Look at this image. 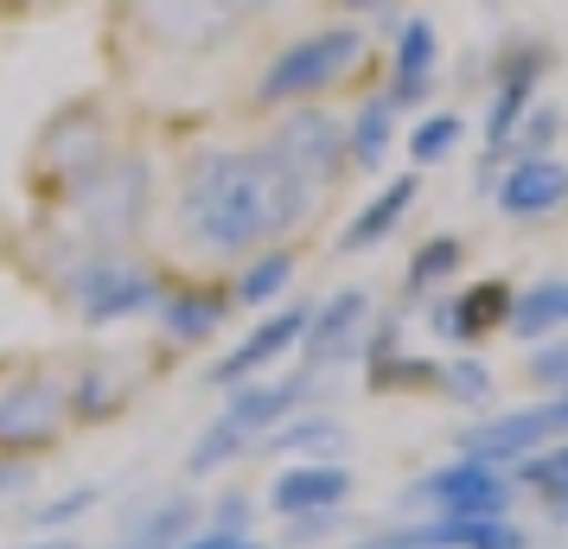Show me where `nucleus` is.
I'll return each instance as SVG.
<instances>
[{
	"label": "nucleus",
	"mask_w": 568,
	"mask_h": 549,
	"mask_svg": "<svg viewBox=\"0 0 568 549\" xmlns=\"http://www.w3.org/2000/svg\"><path fill=\"white\" fill-rule=\"evenodd\" d=\"M320 211L307 185L282 173L262 141H199L185 148L173 166V243H180L185 268H236L243 256H256L268 243H287L294 231H307V217Z\"/></svg>",
	"instance_id": "f257e3e1"
},
{
	"label": "nucleus",
	"mask_w": 568,
	"mask_h": 549,
	"mask_svg": "<svg viewBox=\"0 0 568 549\" xmlns=\"http://www.w3.org/2000/svg\"><path fill=\"white\" fill-rule=\"evenodd\" d=\"M122 148H129V122H122L115 96L109 90H78L32 129L20 185H27V199L39 211H64Z\"/></svg>",
	"instance_id": "f03ea898"
},
{
	"label": "nucleus",
	"mask_w": 568,
	"mask_h": 549,
	"mask_svg": "<svg viewBox=\"0 0 568 549\" xmlns=\"http://www.w3.org/2000/svg\"><path fill=\"white\" fill-rule=\"evenodd\" d=\"M377 71V39L364 20H320V27H301L294 39H282L275 52L256 64V78L243 90V109L250 115H282L294 103H326L333 90H345L352 78Z\"/></svg>",
	"instance_id": "7ed1b4c3"
},
{
	"label": "nucleus",
	"mask_w": 568,
	"mask_h": 549,
	"mask_svg": "<svg viewBox=\"0 0 568 549\" xmlns=\"http://www.w3.org/2000/svg\"><path fill=\"white\" fill-rule=\"evenodd\" d=\"M320 384H326V370H307V365H294L287 377H275V384H262V377L231 384L217 421H211L205 435H199V447L185 454V472H192V479H205V472L243 460V454L262 447V435H268V428H282V421L301 409V396L320 390Z\"/></svg>",
	"instance_id": "20e7f679"
},
{
	"label": "nucleus",
	"mask_w": 568,
	"mask_h": 549,
	"mask_svg": "<svg viewBox=\"0 0 568 549\" xmlns=\"http://www.w3.org/2000/svg\"><path fill=\"white\" fill-rule=\"evenodd\" d=\"M109 27L129 32L141 58H217L250 32L231 0H109Z\"/></svg>",
	"instance_id": "39448f33"
},
{
	"label": "nucleus",
	"mask_w": 568,
	"mask_h": 549,
	"mask_svg": "<svg viewBox=\"0 0 568 549\" xmlns=\"http://www.w3.org/2000/svg\"><path fill=\"white\" fill-rule=\"evenodd\" d=\"M71 435L64 370L45 358H0V460H45Z\"/></svg>",
	"instance_id": "423d86ee"
},
{
	"label": "nucleus",
	"mask_w": 568,
	"mask_h": 549,
	"mask_svg": "<svg viewBox=\"0 0 568 549\" xmlns=\"http://www.w3.org/2000/svg\"><path fill=\"white\" fill-rule=\"evenodd\" d=\"M58 217H64L78 236H90V243L134 250V243H141V231H148V217H154V160L129 141V148L109 160L103 173L83 185V192L58 211Z\"/></svg>",
	"instance_id": "0eeeda50"
},
{
	"label": "nucleus",
	"mask_w": 568,
	"mask_h": 549,
	"mask_svg": "<svg viewBox=\"0 0 568 549\" xmlns=\"http://www.w3.org/2000/svg\"><path fill=\"white\" fill-rule=\"evenodd\" d=\"M268 160L294 173V180L307 185L313 199H326L338 185L352 180V148H345V115L333 103H294L282 115H268L256 134Z\"/></svg>",
	"instance_id": "6e6552de"
},
{
	"label": "nucleus",
	"mask_w": 568,
	"mask_h": 549,
	"mask_svg": "<svg viewBox=\"0 0 568 549\" xmlns=\"http://www.w3.org/2000/svg\"><path fill=\"white\" fill-rule=\"evenodd\" d=\"M236 314L231 282H217L205 268H160V301H154V326L173 352H199L224 333V319Z\"/></svg>",
	"instance_id": "1a4fd4ad"
},
{
	"label": "nucleus",
	"mask_w": 568,
	"mask_h": 549,
	"mask_svg": "<svg viewBox=\"0 0 568 549\" xmlns=\"http://www.w3.org/2000/svg\"><path fill=\"white\" fill-rule=\"evenodd\" d=\"M517 498V479L511 467H491V460H454V467H435L428 479H415L403 505H422V511H435V518H505Z\"/></svg>",
	"instance_id": "9d476101"
},
{
	"label": "nucleus",
	"mask_w": 568,
	"mask_h": 549,
	"mask_svg": "<svg viewBox=\"0 0 568 549\" xmlns=\"http://www.w3.org/2000/svg\"><path fill=\"white\" fill-rule=\"evenodd\" d=\"M568 435V390L542 396V403H524V409H511V416H486L473 421L460 441L466 460H491V467H517L524 454H537V447L562 441Z\"/></svg>",
	"instance_id": "9b49d317"
},
{
	"label": "nucleus",
	"mask_w": 568,
	"mask_h": 549,
	"mask_svg": "<svg viewBox=\"0 0 568 549\" xmlns=\"http://www.w3.org/2000/svg\"><path fill=\"white\" fill-rule=\"evenodd\" d=\"M371 319H377V301H371L364 288L326 294V301L307 314V333H301V365H307V370H333V365H345V358H364Z\"/></svg>",
	"instance_id": "f8f14e48"
},
{
	"label": "nucleus",
	"mask_w": 568,
	"mask_h": 549,
	"mask_svg": "<svg viewBox=\"0 0 568 549\" xmlns=\"http://www.w3.org/2000/svg\"><path fill=\"white\" fill-rule=\"evenodd\" d=\"M511 301H517V288L511 282H466L460 294H440L435 307H428V326H435V339L440 345H486L491 333H505L511 326Z\"/></svg>",
	"instance_id": "ddd939ff"
},
{
	"label": "nucleus",
	"mask_w": 568,
	"mask_h": 549,
	"mask_svg": "<svg viewBox=\"0 0 568 549\" xmlns=\"http://www.w3.org/2000/svg\"><path fill=\"white\" fill-rule=\"evenodd\" d=\"M486 199L517 224H542V217L568 211V166L556 154H517L505 160V173H498Z\"/></svg>",
	"instance_id": "4468645a"
},
{
	"label": "nucleus",
	"mask_w": 568,
	"mask_h": 549,
	"mask_svg": "<svg viewBox=\"0 0 568 549\" xmlns=\"http://www.w3.org/2000/svg\"><path fill=\"white\" fill-rule=\"evenodd\" d=\"M307 314H313L307 301H294V307H268L256 333H250L243 345H231V352H224V358L205 370V377L217 384V390H231V384H250V377H262V370L275 365V358H287V352L301 345V333H307Z\"/></svg>",
	"instance_id": "2eb2a0df"
},
{
	"label": "nucleus",
	"mask_w": 568,
	"mask_h": 549,
	"mask_svg": "<svg viewBox=\"0 0 568 549\" xmlns=\"http://www.w3.org/2000/svg\"><path fill=\"white\" fill-rule=\"evenodd\" d=\"M358 549H530V537L505 518H428L384 537H364Z\"/></svg>",
	"instance_id": "dca6fc26"
},
{
	"label": "nucleus",
	"mask_w": 568,
	"mask_h": 549,
	"mask_svg": "<svg viewBox=\"0 0 568 549\" xmlns=\"http://www.w3.org/2000/svg\"><path fill=\"white\" fill-rule=\"evenodd\" d=\"M435 64H440V32H435V20L415 13V20L396 27V45H389V64H384V96L403 115L422 109L435 96Z\"/></svg>",
	"instance_id": "f3484780"
},
{
	"label": "nucleus",
	"mask_w": 568,
	"mask_h": 549,
	"mask_svg": "<svg viewBox=\"0 0 568 549\" xmlns=\"http://www.w3.org/2000/svg\"><path fill=\"white\" fill-rule=\"evenodd\" d=\"M71 390V428H103L134 403V377L115 358H83L78 370H64Z\"/></svg>",
	"instance_id": "a211bd4d"
},
{
	"label": "nucleus",
	"mask_w": 568,
	"mask_h": 549,
	"mask_svg": "<svg viewBox=\"0 0 568 549\" xmlns=\"http://www.w3.org/2000/svg\"><path fill=\"white\" fill-rule=\"evenodd\" d=\"M415 199H422V173H396L389 185H377L371 199H364V211L338 231V256H364V250H377V243H389L396 236V224L415 211Z\"/></svg>",
	"instance_id": "6ab92c4d"
},
{
	"label": "nucleus",
	"mask_w": 568,
	"mask_h": 549,
	"mask_svg": "<svg viewBox=\"0 0 568 549\" xmlns=\"http://www.w3.org/2000/svg\"><path fill=\"white\" fill-rule=\"evenodd\" d=\"M345 498H352V472L338 460H301V467H287L268 486V511L275 518H301V511H326V505H345Z\"/></svg>",
	"instance_id": "aec40b11"
},
{
	"label": "nucleus",
	"mask_w": 568,
	"mask_h": 549,
	"mask_svg": "<svg viewBox=\"0 0 568 549\" xmlns=\"http://www.w3.org/2000/svg\"><path fill=\"white\" fill-rule=\"evenodd\" d=\"M396 129H403V109L384 96V83H371L358 96V109L345 115V148H352V173H377L396 148Z\"/></svg>",
	"instance_id": "412c9836"
},
{
	"label": "nucleus",
	"mask_w": 568,
	"mask_h": 549,
	"mask_svg": "<svg viewBox=\"0 0 568 549\" xmlns=\"http://www.w3.org/2000/svg\"><path fill=\"white\" fill-rule=\"evenodd\" d=\"M294 275H301V250L294 243H268V250H256V256H243L231 268V294L236 307H282V294L294 288Z\"/></svg>",
	"instance_id": "4be33fe9"
},
{
	"label": "nucleus",
	"mask_w": 568,
	"mask_h": 549,
	"mask_svg": "<svg viewBox=\"0 0 568 549\" xmlns=\"http://www.w3.org/2000/svg\"><path fill=\"white\" fill-rule=\"evenodd\" d=\"M517 345H537V339H556L568 333V275H542L530 288H517L511 301V326H505Z\"/></svg>",
	"instance_id": "5701e85b"
},
{
	"label": "nucleus",
	"mask_w": 568,
	"mask_h": 549,
	"mask_svg": "<svg viewBox=\"0 0 568 549\" xmlns=\"http://www.w3.org/2000/svg\"><path fill=\"white\" fill-rule=\"evenodd\" d=\"M440 384V358H415V352H377L364 358V390L371 396H435Z\"/></svg>",
	"instance_id": "b1692460"
},
{
	"label": "nucleus",
	"mask_w": 568,
	"mask_h": 549,
	"mask_svg": "<svg viewBox=\"0 0 568 549\" xmlns=\"http://www.w3.org/2000/svg\"><path fill=\"white\" fill-rule=\"evenodd\" d=\"M460 268H466V236L440 231V236H428V243H415L409 268H403V288H409V301H435Z\"/></svg>",
	"instance_id": "393cba45"
},
{
	"label": "nucleus",
	"mask_w": 568,
	"mask_h": 549,
	"mask_svg": "<svg viewBox=\"0 0 568 549\" xmlns=\"http://www.w3.org/2000/svg\"><path fill=\"white\" fill-rule=\"evenodd\" d=\"M345 447V428L333 416H287L282 428L262 435V454H294V460H333Z\"/></svg>",
	"instance_id": "a878e982"
},
{
	"label": "nucleus",
	"mask_w": 568,
	"mask_h": 549,
	"mask_svg": "<svg viewBox=\"0 0 568 549\" xmlns=\"http://www.w3.org/2000/svg\"><path fill=\"white\" fill-rule=\"evenodd\" d=\"M466 141V122L454 115V109H435V115H415L409 129V166L415 173H428V166H440V160H454V148Z\"/></svg>",
	"instance_id": "bb28decb"
},
{
	"label": "nucleus",
	"mask_w": 568,
	"mask_h": 549,
	"mask_svg": "<svg viewBox=\"0 0 568 549\" xmlns=\"http://www.w3.org/2000/svg\"><path fill=\"white\" fill-rule=\"evenodd\" d=\"M491 390H498V377H491V365L479 358V352H454V358H440L435 396H447V403H466V409H486Z\"/></svg>",
	"instance_id": "cd10ccee"
},
{
	"label": "nucleus",
	"mask_w": 568,
	"mask_h": 549,
	"mask_svg": "<svg viewBox=\"0 0 568 549\" xmlns=\"http://www.w3.org/2000/svg\"><path fill=\"white\" fill-rule=\"evenodd\" d=\"M511 479L524 486V492H537L542 505H556V498H568V435L562 441L537 447V454H524L511 467Z\"/></svg>",
	"instance_id": "c85d7f7f"
},
{
	"label": "nucleus",
	"mask_w": 568,
	"mask_h": 549,
	"mask_svg": "<svg viewBox=\"0 0 568 549\" xmlns=\"http://www.w3.org/2000/svg\"><path fill=\"white\" fill-rule=\"evenodd\" d=\"M192 530H199V505H192V498H166V505H154L148 518L134 523V543H148V549H180Z\"/></svg>",
	"instance_id": "c756f323"
},
{
	"label": "nucleus",
	"mask_w": 568,
	"mask_h": 549,
	"mask_svg": "<svg viewBox=\"0 0 568 549\" xmlns=\"http://www.w3.org/2000/svg\"><path fill=\"white\" fill-rule=\"evenodd\" d=\"M524 384L530 390H542V396H556V390H568V333H556V339H537L530 352H524Z\"/></svg>",
	"instance_id": "7c9ffc66"
},
{
	"label": "nucleus",
	"mask_w": 568,
	"mask_h": 549,
	"mask_svg": "<svg viewBox=\"0 0 568 549\" xmlns=\"http://www.w3.org/2000/svg\"><path fill=\"white\" fill-rule=\"evenodd\" d=\"M556 134H562V109L556 103H530L524 109V122H517V134H511V160L517 154H549Z\"/></svg>",
	"instance_id": "2f4dec72"
},
{
	"label": "nucleus",
	"mask_w": 568,
	"mask_h": 549,
	"mask_svg": "<svg viewBox=\"0 0 568 549\" xmlns=\"http://www.w3.org/2000/svg\"><path fill=\"white\" fill-rule=\"evenodd\" d=\"M282 543L287 549H307V543H326L338 523H345V505H326V511H301V518H282Z\"/></svg>",
	"instance_id": "473e14b6"
},
{
	"label": "nucleus",
	"mask_w": 568,
	"mask_h": 549,
	"mask_svg": "<svg viewBox=\"0 0 568 549\" xmlns=\"http://www.w3.org/2000/svg\"><path fill=\"white\" fill-rule=\"evenodd\" d=\"M97 486H78V492H64L58 505H39L32 518H39V530H58V523H71V518H83V511H97Z\"/></svg>",
	"instance_id": "72a5a7b5"
},
{
	"label": "nucleus",
	"mask_w": 568,
	"mask_h": 549,
	"mask_svg": "<svg viewBox=\"0 0 568 549\" xmlns=\"http://www.w3.org/2000/svg\"><path fill=\"white\" fill-rule=\"evenodd\" d=\"M338 20H364V27H389L403 13V0H326Z\"/></svg>",
	"instance_id": "f704fd0d"
},
{
	"label": "nucleus",
	"mask_w": 568,
	"mask_h": 549,
	"mask_svg": "<svg viewBox=\"0 0 568 549\" xmlns=\"http://www.w3.org/2000/svg\"><path fill=\"white\" fill-rule=\"evenodd\" d=\"M78 0H0V27H27V20H52V13H71Z\"/></svg>",
	"instance_id": "c9c22d12"
},
{
	"label": "nucleus",
	"mask_w": 568,
	"mask_h": 549,
	"mask_svg": "<svg viewBox=\"0 0 568 549\" xmlns=\"http://www.w3.org/2000/svg\"><path fill=\"white\" fill-rule=\"evenodd\" d=\"M250 518H256V498L250 492H224L211 505V530H250Z\"/></svg>",
	"instance_id": "e433bc0d"
},
{
	"label": "nucleus",
	"mask_w": 568,
	"mask_h": 549,
	"mask_svg": "<svg viewBox=\"0 0 568 549\" xmlns=\"http://www.w3.org/2000/svg\"><path fill=\"white\" fill-rule=\"evenodd\" d=\"M180 549H268V543L250 537V530H211V523H205V530H192Z\"/></svg>",
	"instance_id": "4c0bfd02"
},
{
	"label": "nucleus",
	"mask_w": 568,
	"mask_h": 549,
	"mask_svg": "<svg viewBox=\"0 0 568 549\" xmlns=\"http://www.w3.org/2000/svg\"><path fill=\"white\" fill-rule=\"evenodd\" d=\"M27 486H32V460H0V498L27 492Z\"/></svg>",
	"instance_id": "58836bf2"
},
{
	"label": "nucleus",
	"mask_w": 568,
	"mask_h": 549,
	"mask_svg": "<svg viewBox=\"0 0 568 549\" xmlns=\"http://www.w3.org/2000/svg\"><path fill=\"white\" fill-rule=\"evenodd\" d=\"M231 7L243 13V27H262V20H268V13H275L282 0H231Z\"/></svg>",
	"instance_id": "ea45409f"
},
{
	"label": "nucleus",
	"mask_w": 568,
	"mask_h": 549,
	"mask_svg": "<svg viewBox=\"0 0 568 549\" xmlns=\"http://www.w3.org/2000/svg\"><path fill=\"white\" fill-rule=\"evenodd\" d=\"M27 549H78L71 537H45V543H27Z\"/></svg>",
	"instance_id": "a19ab883"
},
{
	"label": "nucleus",
	"mask_w": 568,
	"mask_h": 549,
	"mask_svg": "<svg viewBox=\"0 0 568 549\" xmlns=\"http://www.w3.org/2000/svg\"><path fill=\"white\" fill-rule=\"evenodd\" d=\"M122 549H148V543H134V537H129V543H122Z\"/></svg>",
	"instance_id": "79ce46f5"
}]
</instances>
